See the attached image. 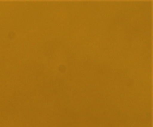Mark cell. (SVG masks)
Instances as JSON below:
<instances>
[]
</instances>
